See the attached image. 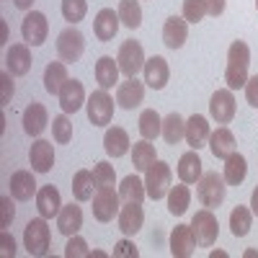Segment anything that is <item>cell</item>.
I'll use <instances>...</instances> for the list:
<instances>
[{
  "instance_id": "1",
  "label": "cell",
  "mask_w": 258,
  "mask_h": 258,
  "mask_svg": "<svg viewBox=\"0 0 258 258\" xmlns=\"http://www.w3.org/2000/svg\"><path fill=\"white\" fill-rule=\"evenodd\" d=\"M248 68H250V49L245 41H232L227 49V68H225V83L230 91L245 88L248 83Z\"/></svg>"
},
{
  "instance_id": "2",
  "label": "cell",
  "mask_w": 258,
  "mask_h": 258,
  "mask_svg": "<svg viewBox=\"0 0 258 258\" xmlns=\"http://www.w3.org/2000/svg\"><path fill=\"white\" fill-rule=\"evenodd\" d=\"M225 194H227V181H225V176L217 173V170L202 173V178L197 181V199L207 209H217L225 202Z\"/></svg>"
},
{
  "instance_id": "3",
  "label": "cell",
  "mask_w": 258,
  "mask_h": 258,
  "mask_svg": "<svg viewBox=\"0 0 258 258\" xmlns=\"http://www.w3.org/2000/svg\"><path fill=\"white\" fill-rule=\"evenodd\" d=\"M170 181H173V173H170V165L163 160H155L145 170V188H147V197L150 199H163L168 197L170 191Z\"/></svg>"
},
{
  "instance_id": "4",
  "label": "cell",
  "mask_w": 258,
  "mask_h": 258,
  "mask_svg": "<svg viewBox=\"0 0 258 258\" xmlns=\"http://www.w3.org/2000/svg\"><path fill=\"white\" fill-rule=\"evenodd\" d=\"M49 225H47V217H36L26 225L24 230V245L29 250V255H47L49 250Z\"/></svg>"
},
{
  "instance_id": "5",
  "label": "cell",
  "mask_w": 258,
  "mask_h": 258,
  "mask_svg": "<svg viewBox=\"0 0 258 258\" xmlns=\"http://www.w3.org/2000/svg\"><path fill=\"white\" fill-rule=\"evenodd\" d=\"M191 230H194V238H197V245L209 248V245H214V240H217V235H220V222L214 217V212L204 207L194 214Z\"/></svg>"
},
{
  "instance_id": "6",
  "label": "cell",
  "mask_w": 258,
  "mask_h": 258,
  "mask_svg": "<svg viewBox=\"0 0 258 258\" xmlns=\"http://www.w3.org/2000/svg\"><path fill=\"white\" fill-rule=\"evenodd\" d=\"M116 62H119V70L121 75L126 78H137L140 70H145V52H142V44L135 39H126L124 44L119 47V54H116Z\"/></svg>"
},
{
  "instance_id": "7",
  "label": "cell",
  "mask_w": 258,
  "mask_h": 258,
  "mask_svg": "<svg viewBox=\"0 0 258 258\" xmlns=\"http://www.w3.org/2000/svg\"><path fill=\"white\" fill-rule=\"evenodd\" d=\"M119 202H121V197L114 191V186L96 188V194H93V217L98 222H111L121 209Z\"/></svg>"
},
{
  "instance_id": "8",
  "label": "cell",
  "mask_w": 258,
  "mask_h": 258,
  "mask_svg": "<svg viewBox=\"0 0 258 258\" xmlns=\"http://www.w3.org/2000/svg\"><path fill=\"white\" fill-rule=\"evenodd\" d=\"M85 52V36L75 29V26H68L64 31H59L57 36V54L62 62H78Z\"/></svg>"
},
{
  "instance_id": "9",
  "label": "cell",
  "mask_w": 258,
  "mask_h": 258,
  "mask_svg": "<svg viewBox=\"0 0 258 258\" xmlns=\"http://www.w3.org/2000/svg\"><path fill=\"white\" fill-rule=\"evenodd\" d=\"M88 119L93 121V126H106V124H111L114 119V98L106 93L103 88L101 91H93L88 96Z\"/></svg>"
},
{
  "instance_id": "10",
  "label": "cell",
  "mask_w": 258,
  "mask_h": 258,
  "mask_svg": "<svg viewBox=\"0 0 258 258\" xmlns=\"http://www.w3.org/2000/svg\"><path fill=\"white\" fill-rule=\"evenodd\" d=\"M21 34H24V41L29 47H41L47 41V34H49V21L44 13L39 11H31L26 13L24 24H21Z\"/></svg>"
},
{
  "instance_id": "11",
  "label": "cell",
  "mask_w": 258,
  "mask_h": 258,
  "mask_svg": "<svg viewBox=\"0 0 258 258\" xmlns=\"http://www.w3.org/2000/svg\"><path fill=\"white\" fill-rule=\"evenodd\" d=\"M209 114L217 124H230L235 119V96L230 88H222L212 96L209 101Z\"/></svg>"
},
{
  "instance_id": "12",
  "label": "cell",
  "mask_w": 258,
  "mask_h": 258,
  "mask_svg": "<svg viewBox=\"0 0 258 258\" xmlns=\"http://www.w3.org/2000/svg\"><path fill=\"white\" fill-rule=\"evenodd\" d=\"M142 98H145V85L137 78H126L116 85V103L121 109H126V111L137 109L142 103Z\"/></svg>"
},
{
  "instance_id": "13",
  "label": "cell",
  "mask_w": 258,
  "mask_h": 258,
  "mask_svg": "<svg viewBox=\"0 0 258 258\" xmlns=\"http://www.w3.org/2000/svg\"><path fill=\"white\" fill-rule=\"evenodd\" d=\"M188 39V21L181 16H170L163 24V44L168 49H181Z\"/></svg>"
},
{
  "instance_id": "14",
  "label": "cell",
  "mask_w": 258,
  "mask_h": 258,
  "mask_svg": "<svg viewBox=\"0 0 258 258\" xmlns=\"http://www.w3.org/2000/svg\"><path fill=\"white\" fill-rule=\"evenodd\" d=\"M59 106H62V111L64 114H75V111H80V106L85 103V88H83V83L80 80H70L68 78V83L62 85V91H59Z\"/></svg>"
},
{
  "instance_id": "15",
  "label": "cell",
  "mask_w": 258,
  "mask_h": 258,
  "mask_svg": "<svg viewBox=\"0 0 258 258\" xmlns=\"http://www.w3.org/2000/svg\"><path fill=\"white\" fill-rule=\"evenodd\" d=\"M29 163L34 168V173H49L54 165V147L47 140H36L29 150Z\"/></svg>"
},
{
  "instance_id": "16",
  "label": "cell",
  "mask_w": 258,
  "mask_h": 258,
  "mask_svg": "<svg viewBox=\"0 0 258 258\" xmlns=\"http://www.w3.org/2000/svg\"><path fill=\"white\" fill-rule=\"evenodd\" d=\"M194 248H197V238L191 225H176V230L170 232V253L176 258H188L194 255Z\"/></svg>"
},
{
  "instance_id": "17",
  "label": "cell",
  "mask_w": 258,
  "mask_h": 258,
  "mask_svg": "<svg viewBox=\"0 0 258 258\" xmlns=\"http://www.w3.org/2000/svg\"><path fill=\"white\" fill-rule=\"evenodd\" d=\"M145 222V212H142V204L137 202H124V207L119 209V230L126 235H137L140 227Z\"/></svg>"
},
{
  "instance_id": "18",
  "label": "cell",
  "mask_w": 258,
  "mask_h": 258,
  "mask_svg": "<svg viewBox=\"0 0 258 258\" xmlns=\"http://www.w3.org/2000/svg\"><path fill=\"white\" fill-rule=\"evenodd\" d=\"M168 78H170V70H168V62L163 57H150L145 62V83L150 85L153 91H160L168 85Z\"/></svg>"
},
{
  "instance_id": "19",
  "label": "cell",
  "mask_w": 258,
  "mask_h": 258,
  "mask_svg": "<svg viewBox=\"0 0 258 258\" xmlns=\"http://www.w3.org/2000/svg\"><path fill=\"white\" fill-rule=\"evenodd\" d=\"M31 52H29V44H13L6 54V70L11 75H26L31 70Z\"/></svg>"
},
{
  "instance_id": "20",
  "label": "cell",
  "mask_w": 258,
  "mask_h": 258,
  "mask_svg": "<svg viewBox=\"0 0 258 258\" xmlns=\"http://www.w3.org/2000/svg\"><path fill=\"white\" fill-rule=\"evenodd\" d=\"M209 121L202 116V114H194L188 121H186V142L191 150H197L199 153V147H204L209 142Z\"/></svg>"
},
{
  "instance_id": "21",
  "label": "cell",
  "mask_w": 258,
  "mask_h": 258,
  "mask_svg": "<svg viewBox=\"0 0 258 258\" xmlns=\"http://www.w3.org/2000/svg\"><path fill=\"white\" fill-rule=\"evenodd\" d=\"M11 197L18 199V202H29L31 197H36V181H34V173H29V170H16V173L11 176Z\"/></svg>"
},
{
  "instance_id": "22",
  "label": "cell",
  "mask_w": 258,
  "mask_h": 258,
  "mask_svg": "<svg viewBox=\"0 0 258 258\" xmlns=\"http://www.w3.org/2000/svg\"><path fill=\"white\" fill-rule=\"evenodd\" d=\"M119 13H114V8H103L98 11L96 21H93V31L98 36V41H111L119 31Z\"/></svg>"
},
{
  "instance_id": "23",
  "label": "cell",
  "mask_w": 258,
  "mask_h": 258,
  "mask_svg": "<svg viewBox=\"0 0 258 258\" xmlns=\"http://www.w3.org/2000/svg\"><path fill=\"white\" fill-rule=\"evenodd\" d=\"M36 209H39L41 217H47V220H52V217H57V214H59V209H62L59 191L52 183L49 186H41L36 191Z\"/></svg>"
},
{
  "instance_id": "24",
  "label": "cell",
  "mask_w": 258,
  "mask_h": 258,
  "mask_svg": "<svg viewBox=\"0 0 258 258\" xmlns=\"http://www.w3.org/2000/svg\"><path fill=\"white\" fill-rule=\"evenodd\" d=\"M44 129H47V109H44V103L34 101L24 111V132L31 137H39Z\"/></svg>"
},
{
  "instance_id": "25",
  "label": "cell",
  "mask_w": 258,
  "mask_h": 258,
  "mask_svg": "<svg viewBox=\"0 0 258 258\" xmlns=\"http://www.w3.org/2000/svg\"><path fill=\"white\" fill-rule=\"evenodd\" d=\"M57 227L62 235H68V238H73V235L80 232L83 227V209L78 204H68V207H62L59 214H57Z\"/></svg>"
},
{
  "instance_id": "26",
  "label": "cell",
  "mask_w": 258,
  "mask_h": 258,
  "mask_svg": "<svg viewBox=\"0 0 258 258\" xmlns=\"http://www.w3.org/2000/svg\"><path fill=\"white\" fill-rule=\"evenodd\" d=\"M209 150H212V155L220 158V160H227L235 153V137L227 126H220L209 135Z\"/></svg>"
},
{
  "instance_id": "27",
  "label": "cell",
  "mask_w": 258,
  "mask_h": 258,
  "mask_svg": "<svg viewBox=\"0 0 258 258\" xmlns=\"http://www.w3.org/2000/svg\"><path fill=\"white\" fill-rule=\"evenodd\" d=\"M96 80H98V85L103 91H109V88H114V85H119V62H114V57H101L98 62H96Z\"/></svg>"
},
{
  "instance_id": "28",
  "label": "cell",
  "mask_w": 258,
  "mask_h": 258,
  "mask_svg": "<svg viewBox=\"0 0 258 258\" xmlns=\"http://www.w3.org/2000/svg\"><path fill=\"white\" fill-rule=\"evenodd\" d=\"M202 158L197 155V150H188V153L181 155L178 160V178L183 183H197L202 178Z\"/></svg>"
},
{
  "instance_id": "29",
  "label": "cell",
  "mask_w": 258,
  "mask_h": 258,
  "mask_svg": "<svg viewBox=\"0 0 258 258\" xmlns=\"http://www.w3.org/2000/svg\"><path fill=\"white\" fill-rule=\"evenodd\" d=\"M129 135L124 132L121 126H111V129H106V135H103V147H106V153H109L111 158H121L126 155V150H129Z\"/></svg>"
},
{
  "instance_id": "30",
  "label": "cell",
  "mask_w": 258,
  "mask_h": 258,
  "mask_svg": "<svg viewBox=\"0 0 258 258\" xmlns=\"http://www.w3.org/2000/svg\"><path fill=\"white\" fill-rule=\"evenodd\" d=\"M64 83H68V68H64V62H49L44 68V91L49 96H59Z\"/></svg>"
},
{
  "instance_id": "31",
  "label": "cell",
  "mask_w": 258,
  "mask_h": 258,
  "mask_svg": "<svg viewBox=\"0 0 258 258\" xmlns=\"http://www.w3.org/2000/svg\"><path fill=\"white\" fill-rule=\"evenodd\" d=\"M248 176V160L245 155L240 153H232L227 160H225V181L227 186H240Z\"/></svg>"
},
{
  "instance_id": "32",
  "label": "cell",
  "mask_w": 258,
  "mask_h": 258,
  "mask_svg": "<svg viewBox=\"0 0 258 258\" xmlns=\"http://www.w3.org/2000/svg\"><path fill=\"white\" fill-rule=\"evenodd\" d=\"M160 135H163V140H165L168 145H178V142L186 137V121H183V116H181L178 111L168 114V116L163 119Z\"/></svg>"
},
{
  "instance_id": "33",
  "label": "cell",
  "mask_w": 258,
  "mask_h": 258,
  "mask_svg": "<svg viewBox=\"0 0 258 258\" xmlns=\"http://www.w3.org/2000/svg\"><path fill=\"white\" fill-rule=\"evenodd\" d=\"M168 212L170 214H176V217H181V214L188 209V204H191V191H188V183H176V186H170V191H168Z\"/></svg>"
},
{
  "instance_id": "34",
  "label": "cell",
  "mask_w": 258,
  "mask_h": 258,
  "mask_svg": "<svg viewBox=\"0 0 258 258\" xmlns=\"http://www.w3.org/2000/svg\"><path fill=\"white\" fill-rule=\"evenodd\" d=\"M250 225H253V212L243 204H238L232 212H230V230L235 238H243V235L250 232Z\"/></svg>"
},
{
  "instance_id": "35",
  "label": "cell",
  "mask_w": 258,
  "mask_h": 258,
  "mask_svg": "<svg viewBox=\"0 0 258 258\" xmlns=\"http://www.w3.org/2000/svg\"><path fill=\"white\" fill-rule=\"evenodd\" d=\"M158 158H155V145H150V140H140L132 147V165L135 170H147Z\"/></svg>"
},
{
  "instance_id": "36",
  "label": "cell",
  "mask_w": 258,
  "mask_h": 258,
  "mask_svg": "<svg viewBox=\"0 0 258 258\" xmlns=\"http://www.w3.org/2000/svg\"><path fill=\"white\" fill-rule=\"evenodd\" d=\"M119 197H121L124 202H137V204H142L145 197H147L145 181H140L135 173H132V176H126V178L121 181V186H119Z\"/></svg>"
},
{
  "instance_id": "37",
  "label": "cell",
  "mask_w": 258,
  "mask_h": 258,
  "mask_svg": "<svg viewBox=\"0 0 258 258\" xmlns=\"http://www.w3.org/2000/svg\"><path fill=\"white\" fill-rule=\"evenodd\" d=\"M93 188H96V181H93L91 170H78L73 178V197L78 202H88L93 199Z\"/></svg>"
},
{
  "instance_id": "38",
  "label": "cell",
  "mask_w": 258,
  "mask_h": 258,
  "mask_svg": "<svg viewBox=\"0 0 258 258\" xmlns=\"http://www.w3.org/2000/svg\"><path fill=\"white\" fill-rule=\"evenodd\" d=\"M119 21L126 29H137L142 24V8L137 0H119Z\"/></svg>"
},
{
  "instance_id": "39",
  "label": "cell",
  "mask_w": 258,
  "mask_h": 258,
  "mask_svg": "<svg viewBox=\"0 0 258 258\" xmlns=\"http://www.w3.org/2000/svg\"><path fill=\"white\" fill-rule=\"evenodd\" d=\"M160 129H163V119L158 116L155 109H145L140 114V135L145 140H155L160 135Z\"/></svg>"
},
{
  "instance_id": "40",
  "label": "cell",
  "mask_w": 258,
  "mask_h": 258,
  "mask_svg": "<svg viewBox=\"0 0 258 258\" xmlns=\"http://www.w3.org/2000/svg\"><path fill=\"white\" fill-rule=\"evenodd\" d=\"M52 135L57 145H68L73 140V121L68 119V114H59L52 119Z\"/></svg>"
},
{
  "instance_id": "41",
  "label": "cell",
  "mask_w": 258,
  "mask_h": 258,
  "mask_svg": "<svg viewBox=\"0 0 258 258\" xmlns=\"http://www.w3.org/2000/svg\"><path fill=\"white\" fill-rule=\"evenodd\" d=\"M85 13H88V3L85 0H62V16L64 21H70V24H80V21L85 18Z\"/></svg>"
},
{
  "instance_id": "42",
  "label": "cell",
  "mask_w": 258,
  "mask_h": 258,
  "mask_svg": "<svg viewBox=\"0 0 258 258\" xmlns=\"http://www.w3.org/2000/svg\"><path fill=\"white\" fill-rule=\"evenodd\" d=\"M93 181H96V188H106V186H114L116 183V173H114V165L111 163H96L93 168Z\"/></svg>"
},
{
  "instance_id": "43",
  "label": "cell",
  "mask_w": 258,
  "mask_h": 258,
  "mask_svg": "<svg viewBox=\"0 0 258 258\" xmlns=\"http://www.w3.org/2000/svg\"><path fill=\"white\" fill-rule=\"evenodd\" d=\"M207 16V0H183V18L188 24H199Z\"/></svg>"
},
{
  "instance_id": "44",
  "label": "cell",
  "mask_w": 258,
  "mask_h": 258,
  "mask_svg": "<svg viewBox=\"0 0 258 258\" xmlns=\"http://www.w3.org/2000/svg\"><path fill=\"white\" fill-rule=\"evenodd\" d=\"M64 255H68V258H85V255H91L88 243H85L80 235H73V238L68 240V245H64Z\"/></svg>"
},
{
  "instance_id": "45",
  "label": "cell",
  "mask_w": 258,
  "mask_h": 258,
  "mask_svg": "<svg viewBox=\"0 0 258 258\" xmlns=\"http://www.w3.org/2000/svg\"><path fill=\"white\" fill-rule=\"evenodd\" d=\"M0 212H3V217H0V227H8L16 217V207L11 202V197H3L0 199Z\"/></svg>"
},
{
  "instance_id": "46",
  "label": "cell",
  "mask_w": 258,
  "mask_h": 258,
  "mask_svg": "<svg viewBox=\"0 0 258 258\" xmlns=\"http://www.w3.org/2000/svg\"><path fill=\"white\" fill-rule=\"evenodd\" d=\"M140 250L135 248V243H129V240H119L114 245V258H137Z\"/></svg>"
},
{
  "instance_id": "47",
  "label": "cell",
  "mask_w": 258,
  "mask_h": 258,
  "mask_svg": "<svg viewBox=\"0 0 258 258\" xmlns=\"http://www.w3.org/2000/svg\"><path fill=\"white\" fill-rule=\"evenodd\" d=\"M0 88H3V93H0V103H8L13 98V80H11V73L6 70L3 75H0Z\"/></svg>"
},
{
  "instance_id": "48",
  "label": "cell",
  "mask_w": 258,
  "mask_h": 258,
  "mask_svg": "<svg viewBox=\"0 0 258 258\" xmlns=\"http://www.w3.org/2000/svg\"><path fill=\"white\" fill-rule=\"evenodd\" d=\"M245 98H248V103L253 106V109H258V75L248 78V83H245Z\"/></svg>"
},
{
  "instance_id": "49",
  "label": "cell",
  "mask_w": 258,
  "mask_h": 258,
  "mask_svg": "<svg viewBox=\"0 0 258 258\" xmlns=\"http://www.w3.org/2000/svg\"><path fill=\"white\" fill-rule=\"evenodd\" d=\"M0 243H3V255H6V258H13V255H16V243H13V238L8 235V230H3V235H0Z\"/></svg>"
},
{
  "instance_id": "50",
  "label": "cell",
  "mask_w": 258,
  "mask_h": 258,
  "mask_svg": "<svg viewBox=\"0 0 258 258\" xmlns=\"http://www.w3.org/2000/svg\"><path fill=\"white\" fill-rule=\"evenodd\" d=\"M225 13V0H207V16H222Z\"/></svg>"
},
{
  "instance_id": "51",
  "label": "cell",
  "mask_w": 258,
  "mask_h": 258,
  "mask_svg": "<svg viewBox=\"0 0 258 258\" xmlns=\"http://www.w3.org/2000/svg\"><path fill=\"white\" fill-rule=\"evenodd\" d=\"M250 212L258 217V186L253 188V197H250Z\"/></svg>"
},
{
  "instance_id": "52",
  "label": "cell",
  "mask_w": 258,
  "mask_h": 258,
  "mask_svg": "<svg viewBox=\"0 0 258 258\" xmlns=\"http://www.w3.org/2000/svg\"><path fill=\"white\" fill-rule=\"evenodd\" d=\"M16 3V8H21V11H29L31 6H34V0H13Z\"/></svg>"
},
{
  "instance_id": "53",
  "label": "cell",
  "mask_w": 258,
  "mask_h": 258,
  "mask_svg": "<svg viewBox=\"0 0 258 258\" xmlns=\"http://www.w3.org/2000/svg\"><path fill=\"white\" fill-rule=\"evenodd\" d=\"M255 8H258V0H255Z\"/></svg>"
}]
</instances>
